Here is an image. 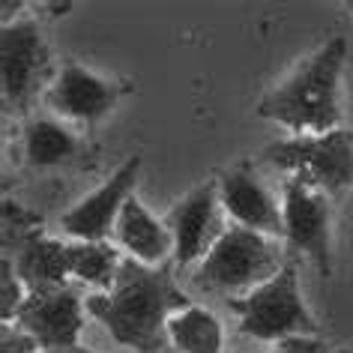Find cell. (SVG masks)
I'll return each mask as SVG.
<instances>
[{
	"instance_id": "obj_22",
	"label": "cell",
	"mask_w": 353,
	"mask_h": 353,
	"mask_svg": "<svg viewBox=\"0 0 353 353\" xmlns=\"http://www.w3.org/2000/svg\"><path fill=\"white\" fill-rule=\"evenodd\" d=\"M339 353H353V350H339Z\"/></svg>"
},
{
	"instance_id": "obj_12",
	"label": "cell",
	"mask_w": 353,
	"mask_h": 353,
	"mask_svg": "<svg viewBox=\"0 0 353 353\" xmlns=\"http://www.w3.org/2000/svg\"><path fill=\"white\" fill-rule=\"evenodd\" d=\"M114 102H117V90L108 81H102V78H96L93 72H87V69L75 63L63 66V72L57 75V81L48 93V105L57 114L87 123L108 114Z\"/></svg>"
},
{
	"instance_id": "obj_19",
	"label": "cell",
	"mask_w": 353,
	"mask_h": 353,
	"mask_svg": "<svg viewBox=\"0 0 353 353\" xmlns=\"http://www.w3.org/2000/svg\"><path fill=\"white\" fill-rule=\"evenodd\" d=\"M272 353H326V347L314 335H294V339L281 341L279 350H272Z\"/></svg>"
},
{
	"instance_id": "obj_1",
	"label": "cell",
	"mask_w": 353,
	"mask_h": 353,
	"mask_svg": "<svg viewBox=\"0 0 353 353\" xmlns=\"http://www.w3.org/2000/svg\"><path fill=\"white\" fill-rule=\"evenodd\" d=\"M84 305L123 347L162 353L168 321L192 303L174 285V276L168 270H150L147 263L129 258L120 263L114 288L87 296Z\"/></svg>"
},
{
	"instance_id": "obj_9",
	"label": "cell",
	"mask_w": 353,
	"mask_h": 353,
	"mask_svg": "<svg viewBox=\"0 0 353 353\" xmlns=\"http://www.w3.org/2000/svg\"><path fill=\"white\" fill-rule=\"evenodd\" d=\"M138 171H141V159L135 156L117 174H111V180L102 189H96L90 198H84L81 204H75L69 213H63V219H60L63 231L81 243H105V236L117 228L123 204L132 198Z\"/></svg>"
},
{
	"instance_id": "obj_7",
	"label": "cell",
	"mask_w": 353,
	"mask_h": 353,
	"mask_svg": "<svg viewBox=\"0 0 353 353\" xmlns=\"http://www.w3.org/2000/svg\"><path fill=\"white\" fill-rule=\"evenodd\" d=\"M19 330L28 332L39 350H72L84 330V303L72 288L30 294L19 312Z\"/></svg>"
},
{
	"instance_id": "obj_13",
	"label": "cell",
	"mask_w": 353,
	"mask_h": 353,
	"mask_svg": "<svg viewBox=\"0 0 353 353\" xmlns=\"http://www.w3.org/2000/svg\"><path fill=\"white\" fill-rule=\"evenodd\" d=\"M15 272L30 294H46V290H60L66 288L69 270V245L57 240H46L42 234L24 236L15 254Z\"/></svg>"
},
{
	"instance_id": "obj_15",
	"label": "cell",
	"mask_w": 353,
	"mask_h": 353,
	"mask_svg": "<svg viewBox=\"0 0 353 353\" xmlns=\"http://www.w3.org/2000/svg\"><path fill=\"white\" fill-rule=\"evenodd\" d=\"M168 339L180 353H222V323L207 308L189 305L168 321Z\"/></svg>"
},
{
	"instance_id": "obj_5",
	"label": "cell",
	"mask_w": 353,
	"mask_h": 353,
	"mask_svg": "<svg viewBox=\"0 0 353 353\" xmlns=\"http://www.w3.org/2000/svg\"><path fill=\"white\" fill-rule=\"evenodd\" d=\"M263 162L290 171L308 189L341 195L353 186V132L335 129L326 135H296L263 150Z\"/></svg>"
},
{
	"instance_id": "obj_8",
	"label": "cell",
	"mask_w": 353,
	"mask_h": 353,
	"mask_svg": "<svg viewBox=\"0 0 353 353\" xmlns=\"http://www.w3.org/2000/svg\"><path fill=\"white\" fill-rule=\"evenodd\" d=\"M0 72L3 99L10 105H28L42 75L48 72V48L33 21H6L0 33Z\"/></svg>"
},
{
	"instance_id": "obj_14",
	"label": "cell",
	"mask_w": 353,
	"mask_h": 353,
	"mask_svg": "<svg viewBox=\"0 0 353 353\" xmlns=\"http://www.w3.org/2000/svg\"><path fill=\"white\" fill-rule=\"evenodd\" d=\"M114 236H117V243L132 258L147 263V267L162 263L168 254L174 252V236L168 231V225H162L159 219L150 216L147 207L141 204L138 198H129L126 204H123Z\"/></svg>"
},
{
	"instance_id": "obj_4",
	"label": "cell",
	"mask_w": 353,
	"mask_h": 353,
	"mask_svg": "<svg viewBox=\"0 0 353 353\" xmlns=\"http://www.w3.org/2000/svg\"><path fill=\"white\" fill-rule=\"evenodd\" d=\"M228 308L240 314V332L258 341H285L294 335H314L317 323L299 296L296 267L285 263L270 281L245 296H231Z\"/></svg>"
},
{
	"instance_id": "obj_20",
	"label": "cell",
	"mask_w": 353,
	"mask_h": 353,
	"mask_svg": "<svg viewBox=\"0 0 353 353\" xmlns=\"http://www.w3.org/2000/svg\"><path fill=\"white\" fill-rule=\"evenodd\" d=\"M3 353H39V344L33 341L28 332H21V330L15 335L6 330L3 332Z\"/></svg>"
},
{
	"instance_id": "obj_18",
	"label": "cell",
	"mask_w": 353,
	"mask_h": 353,
	"mask_svg": "<svg viewBox=\"0 0 353 353\" xmlns=\"http://www.w3.org/2000/svg\"><path fill=\"white\" fill-rule=\"evenodd\" d=\"M0 281H3V285H0V290H3V294H0V314H3V321L10 323L12 317H19L24 299H28V296H24V290H21L24 281L19 279V272L12 270L10 261H3V272H0Z\"/></svg>"
},
{
	"instance_id": "obj_10",
	"label": "cell",
	"mask_w": 353,
	"mask_h": 353,
	"mask_svg": "<svg viewBox=\"0 0 353 353\" xmlns=\"http://www.w3.org/2000/svg\"><path fill=\"white\" fill-rule=\"evenodd\" d=\"M219 195H216V183L198 186L189 198H183L180 204L171 210L168 216V231L174 236V258L180 267L207 258L210 249L219 243L222 236V225H219L216 213Z\"/></svg>"
},
{
	"instance_id": "obj_3",
	"label": "cell",
	"mask_w": 353,
	"mask_h": 353,
	"mask_svg": "<svg viewBox=\"0 0 353 353\" xmlns=\"http://www.w3.org/2000/svg\"><path fill=\"white\" fill-rule=\"evenodd\" d=\"M279 270L281 254L276 245L263 234L236 225L219 236L192 281L213 294H252Z\"/></svg>"
},
{
	"instance_id": "obj_21",
	"label": "cell",
	"mask_w": 353,
	"mask_h": 353,
	"mask_svg": "<svg viewBox=\"0 0 353 353\" xmlns=\"http://www.w3.org/2000/svg\"><path fill=\"white\" fill-rule=\"evenodd\" d=\"M39 353H93V350H81V347H72V350H39Z\"/></svg>"
},
{
	"instance_id": "obj_16",
	"label": "cell",
	"mask_w": 353,
	"mask_h": 353,
	"mask_svg": "<svg viewBox=\"0 0 353 353\" xmlns=\"http://www.w3.org/2000/svg\"><path fill=\"white\" fill-rule=\"evenodd\" d=\"M120 254L117 249L105 243H75L69 245V270L75 279H81L84 285L99 288L102 294L114 288L120 272Z\"/></svg>"
},
{
	"instance_id": "obj_17",
	"label": "cell",
	"mask_w": 353,
	"mask_h": 353,
	"mask_svg": "<svg viewBox=\"0 0 353 353\" xmlns=\"http://www.w3.org/2000/svg\"><path fill=\"white\" fill-rule=\"evenodd\" d=\"M24 153L30 165L51 168L75 153V138L54 120H33L24 132Z\"/></svg>"
},
{
	"instance_id": "obj_6",
	"label": "cell",
	"mask_w": 353,
	"mask_h": 353,
	"mask_svg": "<svg viewBox=\"0 0 353 353\" xmlns=\"http://www.w3.org/2000/svg\"><path fill=\"white\" fill-rule=\"evenodd\" d=\"M285 236L294 252L312 258L321 276L332 272V243H330V204L321 192L303 186L299 180L285 183Z\"/></svg>"
},
{
	"instance_id": "obj_2",
	"label": "cell",
	"mask_w": 353,
	"mask_h": 353,
	"mask_svg": "<svg viewBox=\"0 0 353 353\" xmlns=\"http://www.w3.org/2000/svg\"><path fill=\"white\" fill-rule=\"evenodd\" d=\"M347 46L344 39H332L308 57L279 90H272L261 102L258 114L267 120H276L294 132H314L326 135L335 132L341 120L339 111V78L344 66Z\"/></svg>"
},
{
	"instance_id": "obj_11",
	"label": "cell",
	"mask_w": 353,
	"mask_h": 353,
	"mask_svg": "<svg viewBox=\"0 0 353 353\" xmlns=\"http://www.w3.org/2000/svg\"><path fill=\"white\" fill-rule=\"evenodd\" d=\"M219 201L240 222V228H249V231L267 236L285 234V216L279 213V204L249 168H231L228 174H222Z\"/></svg>"
}]
</instances>
